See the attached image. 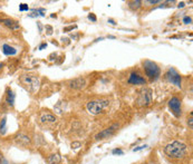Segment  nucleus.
Returning a JSON list of instances; mask_svg holds the SVG:
<instances>
[{
    "mask_svg": "<svg viewBox=\"0 0 193 164\" xmlns=\"http://www.w3.org/2000/svg\"><path fill=\"white\" fill-rule=\"evenodd\" d=\"M188 152V146L181 141H173L164 148V153L171 159H182Z\"/></svg>",
    "mask_w": 193,
    "mask_h": 164,
    "instance_id": "f257e3e1",
    "label": "nucleus"
},
{
    "mask_svg": "<svg viewBox=\"0 0 193 164\" xmlns=\"http://www.w3.org/2000/svg\"><path fill=\"white\" fill-rule=\"evenodd\" d=\"M143 67H144V71H145L146 76L149 77L151 82L157 81L158 77L161 76V68L158 67L156 63L151 61V60H144Z\"/></svg>",
    "mask_w": 193,
    "mask_h": 164,
    "instance_id": "f03ea898",
    "label": "nucleus"
},
{
    "mask_svg": "<svg viewBox=\"0 0 193 164\" xmlns=\"http://www.w3.org/2000/svg\"><path fill=\"white\" fill-rule=\"evenodd\" d=\"M19 79H20L22 85L26 87L29 92H36L39 88V85H40L39 78L35 76V75H31V74L21 75Z\"/></svg>",
    "mask_w": 193,
    "mask_h": 164,
    "instance_id": "7ed1b4c3",
    "label": "nucleus"
},
{
    "mask_svg": "<svg viewBox=\"0 0 193 164\" xmlns=\"http://www.w3.org/2000/svg\"><path fill=\"white\" fill-rule=\"evenodd\" d=\"M110 102L108 100H90L87 103L86 107L89 114L92 115H99L100 113H103L104 108L108 106Z\"/></svg>",
    "mask_w": 193,
    "mask_h": 164,
    "instance_id": "20e7f679",
    "label": "nucleus"
},
{
    "mask_svg": "<svg viewBox=\"0 0 193 164\" xmlns=\"http://www.w3.org/2000/svg\"><path fill=\"white\" fill-rule=\"evenodd\" d=\"M152 102V91L150 89V88H144V89H142L140 92V94H138V97L136 99V103L138 106H149Z\"/></svg>",
    "mask_w": 193,
    "mask_h": 164,
    "instance_id": "39448f33",
    "label": "nucleus"
},
{
    "mask_svg": "<svg viewBox=\"0 0 193 164\" xmlns=\"http://www.w3.org/2000/svg\"><path fill=\"white\" fill-rule=\"evenodd\" d=\"M165 79L171 84H174L175 86L181 88V75H180L174 68H170L165 74Z\"/></svg>",
    "mask_w": 193,
    "mask_h": 164,
    "instance_id": "423d86ee",
    "label": "nucleus"
},
{
    "mask_svg": "<svg viewBox=\"0 0 193 164\" xmlns=\"http://www.w3.org/2000/svg\"><path fill=\"white\" fill-rule=\"evenodd\" d=\"M181 99L177 96H173L170 100H169V107L171 109L172 114L175 117H180L182 114V108H181Z\"/></svg>",
    "mask_w": 193,
    "mask_h": 164,
    "instance_id": "0eeeda50",
    "label": "nucleus"
},
{
    "mask_svg": "<svg viewBox=\"0 0 193 164\" xmlns=\"http://www.w3.org/2000/svg\"><path fill=\"white\" fill-rule=\"evenodd\" d=\"M117 128H118V124L115 123V124L111 125L110 127L105 128V129H103L102 132H99V133L96 134V135H95V140H104V138L111 137L113 134H114L117 131Z\"/></svg>",
    "mask_w": 193,
    "mask_h": 164,
    "instance_id": "6e6552de",
    "label": "nucleus"
},
{
    "mask_svg": "<svg viewBox=\"0 0 193 164\" xmlns=\"http://www.w3.org/2000/svg\"><path fill=\"white\" fill-rule=\"evenodd\" d=\"M68 85H69V88H72V89H77V91L83 89V88L86 87V79L83 77L74 78L72 81H69Z\"/></svg>",
    "mask_w": 193,
    "mask_h": 164,
    "instance_id": "1a4fd4ad",
    "label": "nucleus"
},
{
    "mask_svg": "<svg viewBox=\"0 0 193 164\" xmlns=\"http://www.w3.org/2000/svg\"><path fill=\"white\" fill-rule=\"evenodd\" d=\"M128 84H132V85H145L146 84V79L141 76L140 74L137 73H132L128 77Z\"/></svg>",
    "mask_w": 193,
    "mask_h": 164,
    "instance_id": "9d476101",
    "label": "nucleus"
},
{
    "mask_svg": "<svg viewBox=\"0 0 193 164\" xmlns=\"http://www.w3.org/2000/svg\"><path fill=\"white\" fill-rule=\"evenodd\" d=\"M15 141L18 145H21V146H28L29 144H30V137H29L28 135H26V134L24 133H20L18 134L16 137H15Z\"/></svg>",
    "mask_w": 193,
    "mask_h": 164,
    "instance_id": "9b49d317",
    "label": "nucleus"
},
{
    "mask_svg": "<svg viewBox=\"0 0 193 164\" xmlns=\"http://www.w3.org/2000/svg\"><path fill=\"white\" fill-rule=\"evenodd\" d=\"M0 22H1L2 25H5L6 27L12 29V30H17V29L20 28L18 21H16V20H12V19H9V18L1 19V20H0Z\"/></svg>",
    "mask_w": 193,
    "mask_h": 164,
    "instance_id": "f8f14e48",
    "label": "nucleus"
},
{
    "mask_svg": "<svg viewBox=\"0 0 193 164\" xmlns=\"http://www.w3.org/2000/svg\"><path fill=\"white\" fill-rule=\"evenodd\" d=\"M5 102H6V104L9 107H12V106H14V104H15V94H14V92H12L10 88H8V89H7V95H6Z\"/></svg>",
    "mask_w": 193,
    "mask_h": 164,
    "instance_id": "ddd939ff",
    "label": "nucleus"
},
{
    "mask_svg": "<svg viewBox=\"0 0 193 164\" xmlns=\"http://www.w3.org/2000/svg\"><path fill=\"white\" fill-rule=\"evenodd\" d=\"M2 53L6 55V56H14V55L17 54V49L15 47H12L10 45L5 44L2 46Z\"/></svg>",
    "mask_w": 193,
    "mask_h": 164,
    "instance_id": "4468645a",
    "label": "nucleus"
},
{
    "mask_svg": "<svg viewBox=\"0 0 193 164\" xmlns=\"http://www.w3.org/2000/svg\"><path fill=\"white\" fill-rule=\"evenodd\" d=\"M56 116H54L53 114H49V113H45L40 116V121L43 123H55L56 122Z\"/></svg>",
    "mask_w": 193,
    "mask_h": 164,
    "instance_id": "2eb2a0df",
    "label": "nucleus"
},
{
    "mask_svg": "<svg viewBox=\"0 0 193 164\" xmlns=\"http://www.w3.org/2000/svg\"><path fill=\"white\" fill-rule=\"evenodd\" d=\"M45 12H46V9L44 8H38V9H32L31 10V14H29L28 16L30 18H36V17H44L45 16Z\"/></svg>",
    "mask_w": 193,
    "mask_h": 164,
    "instance_id": "dca6fc26",
    "label": "nucleus"
},
{
    "mask_svg": "<svg viewBox=\"0 0 193 164\" xmlns=\"http://www.w3.org/2000/svg\"><path fill=\"white\" fill-rule=\"evenodd\" d=\"M60 161H61V157H60L59 154H53L48 157L49 164H59Z\"/></svg>",
    "mask_w": 193,
    "mask_h": 164,
    "instance_id": "f3484780",
    "label": "nucleus"
},
{
    "mask_svg": "<svg viewBox=\"0 0 193 164\" xmlns=\"http://www.w3.org/2000/svg\"><path fill=\"white\" fill-rule=\"evenodd\" d=\"M7 132V118L3 117V118L0 121V134L1 135H5Z\"/></svg>",
    "mask_w": 193,
    "mask_h": 164,
    "instance_id": "a211bd4d",
    "label": "nucleus"
},
{
    "mask_svg": "<svg viewBox=\"0 0 193 164\" xmlns=\"http://www.w3.org/2000/svg\"><path fill=\"white\" fill-rule=\"evenodd\" d=\"M128 7L131 8L132 10H137L138 8H140L142 6V1H140V0H135V1H129L127 2Z\"/></svg>",
    "mask_w": 193,
    "mask_h": 164,
    "instance_id": "6ab92c4d",
    "label": "nucleus"
},
{
    "mask_svg": "<svg viewBox=\"0 0 193 164\" xmlns=\"http://www.w3.org/2000/svg\"><path fill=\"white\" fill-rule=\"evenodd\" d=\"M188 125L190 128H193V113H190V116L188 118Z\"/></svg>",
    "mask_w": 193,
    "mask_h": 164,
    "instance_id": "aec40b11",
    "label": "nucleus"
},
{
    "mask_svg": "<svg viewBox=\"0 0 193 164\" xmlns=\"http://www.w3.org/2000/svg\"><path fill=\"white\" fill-rule=\"evenodd\" d=\"M29 10V7L27 3H20L19 5V11H28Z\"/></svg>",
    "mask_w": 193,
    "mask_h": 164,
    "instance_id": "412c9836",
    "label": "nucleus"
},
{
    "mask_svg": "<svg viewBox=\"0 0 193 164\" xmlns=\"http://www.w3.org/2000/svg\"><path fill=\"white\" fill-rule=\"evenodd\" d=\"M112 153L114 154V155H116V154L117 155H123L124 152H123V150H121V149H114V150L112 151Z\"/></svg>",
    "mask_w": 193,
    "mask_h": 164,
    "instance_id": "4be33fe9",
    "label": "nucleus"
},
{
    "mask_svg": "<svg viewBox=\"0 0 193 164\" xmlns=\"http://www.w3.org/2000/svg\"><path fill=\"white\" fill-rule=\"evenodd\" d=\"M183 22L185 24V25L191 24V22H192V18H191V17H189V16H184V18H183Z\"/></svg>",
    "mask_w": 193,
    "mask_h": 164,
    "instance_id": "5701e85b",
    "label": "nucleus"
},
{
    "mask_svg": "<svg viewBox=\"0 0 193 164\" xmlns=\"http://www.w3.org/2000/svg\"><path fill=\"white\" fill-rule=\"evenodd\" d=\"M81 146H82V143L81 142H73L72 143V149L76 150V149H79Z\"/></svg>",
    "mask_w": 193,
    "mask_h": 164,
    "instance_id": "b1692460",
    "label": "nucleus"
},
{
    "mask_svg": "<svg viewBox=\"0 0 193 164\" xmlns=\"http://www.w3.org/2000/svg\"><path fill=\"white\" fill-rule=\"evenodd\" d=\"M75 28H77L76 25H74V26H69V27H65L64 28V32H68V31L73 30V29H75Z\"/></svg>",
    "mask_w": 193,
    "mask_h": 164,
    "instance_id": "393cba45",
    "label": "nucleus"
},
{
    "mask_svg": "<svg viewBox=\"0 0 193 164\" xmlns=\"http://www.w3.org/2000/svg\"><path fill=\"white\" fill-rule=\"evenodd\" d=\"M146 148H147V145H141V146H138V148H135L133 151L134 152H138V151H142V150H144Z\"/></svg>",
    "mask_w": 193,
    "mask_h": 164,
    "instance_id": "a878e982",
    "label": "nucleus"
},
{
    "mask_svg": "<svg viewBox=\"0 0 193 164\" xmlns=\"http://www.w3.org/2000/svg\"><path fill=\"white\" fill-rule=\"evenodd\" d=\"M88 19L92 20V21H94V22L96 21V20H97V18H96V16H95L94 14H89V15H88Z\"/></svg>",
    "mask_w": 193,
    "mask_h": 164,
    "instance_id": "bb28decb",
    "label": "nucleus"
},
{
    "mask_svg": "<svg viewBox=\"0 0 193 164\" xmlns=\"http://www.w3.org/2000/svg\"><path fill=\"white\" fill-rule=\"evenodd\" d=\"M45 28L47 29V33H48V35H52V33H53V27L49 26V25H47Z\"/></svg>",
    "mask_w": 193,
    "mask_h": 164,
    "instance_id": "cd10ccee",
    "label": "nucleus"
},
{
    "mask_svg": "<svg viewBox=\"0 0 193 164\" xmlns=\"http://www.w3.org/2000/svg\"><path fill=\"white\" fill-rule=\"evenodd\" d=\"M147 3H151V5H155V3H160L161 1L160 0H149V1H146Z\"/></svg>",
    "mask_w": 193,
    "mask_h": 164,
    "instance_id": "c85d7f7f",
    "label": "nucleus"
},
{
    "mask_svg": "<svg viewBox=\"0 0 193 164\" xmlns=\"http://www.w3.org/2000/svg\"><path fill=\"white\" fill-rule=\"evenodd\" d=\"M37 26H38V30H39V32L41 33V32H43V29H44V28H43V25H41L39 21H37Z\"/></svg>",
    "mask_w": 193,
    "mask_h": 164,
    "instance_id": "c756f323",
    "label": "nucleus"
},
{
    "mask_svg": "<svg viewBox=\"0 0 193 164\" xmlns=\"http://www.w3.org/2000/svg\"><path fill=\"white\" fill-rule=\"evenodd\" d=\"M0 164H8V162L6 161L5 159L2 157V155H1V154H0Z\"/></svg>",
    "mask_w": 193,
    "mask_h": 164,
    "instance_id": "7c9ffc66",
    "label": "nucleus"
},
{
    "mask_svg": "<svg viewBox=\"0 0 193 164\" xmlns=\"http://www.w3.org/2000/svg\"><path fill=\"white\" fill-rule=\"evenodd\" d=\"M46 47H47V44H46V43H43V44H41V45L39 46V48H38V49H39V50H43V49H45Z\"/></svg>",
    "mask_w": 193,
    "mask_h": 164,
    "instance_id": "2f4dec72",
    "label": "nucleus"
},
{
    "mask_svg": "<svg viewBox=\"0 0 193 164\" xmlns=\"http://www.w3.org/2000/svg\"><path fill=\"white\" fill-rule=\"evenodd\" d=\"M184 6H185V2L181 1V2H179V5H178V8H183Z\"/></svg>",
    "mask_w": 193,
    "mask_h": 164,
    "instance_id": "473e14b6",
    "label": "nucleus"
},
{
    "mask_svg": "<svg viewBox=\"0 0 193 164\" xmlns=\"http://www.w3.org/2000/svg\"><path fill=\"white\" fill-rule=\"evenodd\" d=\"M107 21H108V22H110L111 25H116V24H117V22L115 21V20H113V19H111V18H110V19H108V20H107Z\"/></svg>",
    "mask_w": 193,
    "mask_h": 164,
    "instance_id": "72a5a7b5",
    "label": "nucleus"
},
{
    "mask_svg": "<svg viewBox=\"0 0 193 164\" xmlns=\"http://www.w3.org/2000/svg\"><path fill=\"white\" fill-rule=\"evenodd\" d=\"M3 66H5V65H3V63H0V70L2 69V67H3Z\"/></svg>",
    "mask_w": 193,
    "mask_h": 164,
    "instance_id": "f704fd0d",
    "label": "nucleus"
}]
</instances>
